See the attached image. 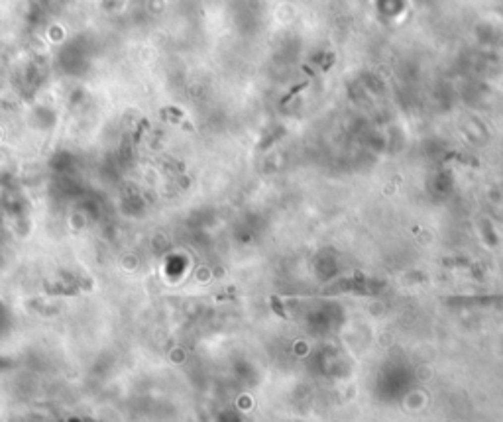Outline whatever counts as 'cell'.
Masks as SVG:
<instances>
[{"instance_id": "cell-1", "label": "cell", "mask_w": 503, "mask_h": 422, "mask_svg": "<svg viewBox=\"0 0 503 422\" xmlns=\"http://www.w3.org/2000/svg\"><path fill=\"white\" fill-rule=\"evenodd\" d=\"M307 85H309V83H307V81H305V83H301V85H297V87H293V89H291V91H289V93H287V95H285V99H283V101H281V103H283V105H285V103H287V101H289V99H291V97H293V95H295V93H299V91H303V89H305V87H307Z\"/></svg>"}, {"instance_id": "cell-2", "label": "cell", "mask_w": 503, "mask_h": 422, "mask_svg": "<svg viewBox=\"0 0 503 422\" xmlns=\"http://www.w3.org/2000/svg\"><path fill=\"white\" fill-rule=\"evenodd\" d=\"M272 307H274V311H276L281 318H285V313H283V309H281L279 299H276V297H274V299H272Z\"/></svg>"}]
</instances>
